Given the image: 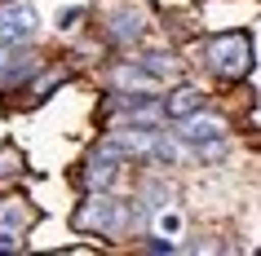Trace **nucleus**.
I'll return each instance as SVG.
<instances>
[{"label": "nucleus", "mask_w": 261, "mask_h": 256, "mask_svg": "<svg viewBox=\"0 0 261 256\" xmlns=\"http://www.w3.org/2000/svg\"><path fill=\"white\" fill-rule=\"evenodd\" d=\"M204 58H208V67L217 71V75L239 80V75L252 71L257 49H252V36H248V31H221V36H213V40L204 44Z\"/></svg>", "instance_id": "1"}, {"label": "nucleus", "mask_w": 261, "mask_h": 256, "mask_svg": "<svg viewBox=\"0 0 261 256\" xmlns=\"http://www.w3.org/2000/svg\"><path fill=\"white\" fill-rule=\"evenodd\" d=\"M181 62L173 53H164V49H151V53L133 58L128 67H120V84L124 89H146V93H155V89H168V84L177 80Z\"/></svg>", "instance_id": "2"}, {"label": "nucleus", "mask_w": 261, "mask_h": 256, "mask_svg": "<svg viewBox=\"0 0 261 256\" xmlns=\"http://www.w3.org/2000/svg\"><path fill=\"white\" fill-rule=\"evenodd\" d=\"M75 230L115 239V234H124V230H128V212H124V203L115 199V194H107V190H93V194L80 203V212H75Z\"/></svg>", "instance_id": "3"}, {"label": "nucleus", "mask_w": 261, "mask_h": 256, "mask_svg": "<svg viewBox=\"0 0 261 256\" xmlns=\"http://www.w3.org/2000/svg\"><path fill=\"white\" fill-rule=\"evenodd\" d=\"M177 141L195 155H221L226 141H230V128L221 115H204V110H195L186 120H177Z\"/></svg>", "instance_id": "4"}, {"label": "nucleus", "mask_w": 261, "mask_h": 256, "mask_svg": "<svg viewBox=\"0 0 261 256\" xmlns=\"http://www.w3.org/2000/svg\"><path fill=\"white\" fill-rule=\"evenodd\" d=\"M36 31H40V18H36L31 5L14 0V5H5V9H0V44H5V49L31 44V40H36Z\"/></svg>", "instance_id": "5"}, {"label": "nucleus", "mask_w": 261, "mask_h": 256, "mask_svg": "<svg viewBox=\"0 0 261 256\" xmlns=\"http://www.w3.org/2000/svg\"><path fill=\"white\" fill-rule=\"evenodd\" d=\"M120 168H124V155H115V150L102 141L97 155L84 163V181H89V190H111V186H115V177H120Z\"/></svg>", "instance_id": "6"}, {"label": "nucleus", "mask_w": 261, "mask_h": 256, "mask_svg": "<svg viewBox=\"0 0 261 256\" xmlns=\"http://www.w3.org/2000/svg\"><path fill=\"white\" fill-rule=\"evenodd\" d=\"M111 22V36H115V40L120 44H133V40H142V31H146V14H142L138 5H133V0H124L120 9H115V14L107 18Z\"/></svg>", "instance_id": "7"}, {"label": "nucleus", "mask_w": 261, "mask_h": 256, "mask_svg": "<svg viewBox=\"0 0 261 256\" xmlns=\"http://www.w3.org/2000/svg\"><path fill=\"white\" fill-rule=\"evenodd\" d=\"M195 110H204V89H195V84H177V89L160 102V115H164V120H186Z\"/></svg>", "instance_id": "8"}, {"label": "nucleus", "mask_w": 261, "mask_h": 256, "mask_svg": "<svg viewBox=\"0 0 261 256\" xmlns=\"http://www.w3.org/2000/svg\"><path fill=\"white\" fill-rule=\"evenodd\" d=\"M146 155H151L160 168H173V163L186 155V146H181L177 137H168V133H155V137H151V146H146Z\"/></svg>", "instance_id": "9"}, {"label": "nucleus", "mask_w": 261, "mask_h": 256, "mask_svg": "<svg viewBox=\"0 0 261 256\" xmlns=\"http://www.w3.org/2000/svg\"><path fill=\"white\" fill-rule=\"evenodd\" d=\"M151 216H155V230H160L164 239H177V234H181V225H186V221H181V212L173 208V203H168V208H155Z\"/></svg>", "instance_id": "10"}, {"label": "nucleus", "mask_w": 261, "mask_h": 256, "mask_svg": "<svg viewBox=\"0 0 261 256\" xmlns=\"http://www.w3.org/2000/svg\"><path fill=\"white\" fill-rule=\"evenodd\" d=\"M168 203H173V186H164V181H151V186H146V194H142V212L151 216L155 208H168Z\"/></svg>", "instance_id": "11"}, {"label": "nucleus", "mask_w": 261, "mask_h": 256, "mask_svg": "<svg viewBox=\"0 0 261 256\" xmlns=\"http://www.w3.org/2000/svg\"><path fill=\"white\" fill-rule=\"evenodd\" d=\"M80 18H84V5H67V9H58V14H54V27L58 31H71Z\"/></svg>", "instance_id": "12"}, {"label": "nucleus", "mask_w": 261, "mask_h": 256, "mask_svg": "<svg viewBox=\"0 0 261 256\" xmlns=\"http://www.w3.org/2000/svg\"><path fill=\"white\" fill-rule=\"evenodd\" d=\"M18 247H22V243H18V234L0 225V252H18Z\"/></svg>", "instance_id": "13"}, {"label": "nucleus", "mask_w": 261, "mask_h": 256, "mask_svg": "<svg viewBox=\"0 0 261 256\" xmlns=\"http://www.w3.org/2000/svg\"><path fill=\"white\" fill-rule=\"evenodd\" d=\"M14 173H18V155L5 150V155H0V177H14Z\"/></svg>", "instance_id": "14"}, {"label": "nucleus", "mask_w": 261, "mask_h": 256, "mask_svg": "<svg viewBox=\"0 0 261 256\" xmlns=\"http://www.w3.org/2000/svg\"><path fill=\"white\" fill-rule=\"evenodd\" d=\"M9 62H14V49H5V44H0V71L9 67Z\"/></svg>", "instance_id": "15"}]
</instances>
